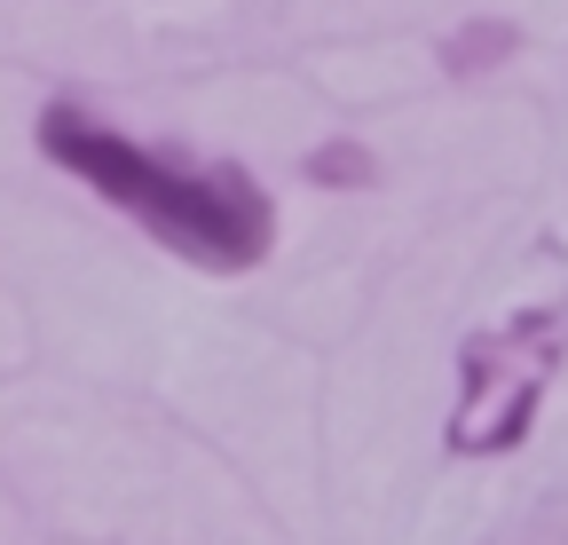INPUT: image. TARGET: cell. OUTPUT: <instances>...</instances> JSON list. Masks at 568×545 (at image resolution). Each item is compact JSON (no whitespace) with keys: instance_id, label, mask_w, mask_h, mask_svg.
I'll list each match as a JSON object with an SVG mask.
<instances>
[{"instance_id":"obj_3","label":"cell","mask_w":568,"mask_h":545,"mask_svg":"<svg viewBox=\"0 0 568 545\" xmlns=\"http://www.w3.org/2000/svg\"><path fill=\"white\" fill-rule=\"evenodd\" d=\"M497 55H514V32H506V24H489V17H481V24H466V32L443 48V63H450V72H466V80H481Z\"/></svg>"},{"instance_id":"obj_2","label":"cell","mask_w":568,"mask_h":545,"mask_svg":"<svg viewBox=\"0 0 568 545\" xmlns=\"http://www.w3.org/2000/svg\"><path fill=\"white\" fill-rule=\"evenodd\" d=\"M568 364V301L506 309L458 340V395L443 412L450 458H506L537 435L545 395Z\"/></svg>"},{"instance_id":"obj_1","label":"cell","mask_w":568,"mask_h":545,"mask_svg":"<svg viewBox=\"0 0 568 545\" xmlns=\"http://www.w3.org/2000/svg\"><path fill=\"white\" fill-rule=\"evenodd\" d=\"M40 159L63 166L71 182H88L103 206H119L134 230H151L166 253H182L190 269H213V277H237L276 245V206L245 166H182L103 127L80 103L40 111Z\"/></svg>"},{"instance_id":"obj_4","label":"cell","mask_w":568,"mask_h":545,"mask_svg":"<svg viewBox=\"0 0 568 545\" xmlns=\"http://www.w3.org/2000/svg\"><path fill=\"white\" fill-rule=\"evenodd\" d=\"M372 174H379V166H372V151H364V143H324V151H308V182H324V190H332V182L364 190Z\"/></svg>"}]
</instances>
